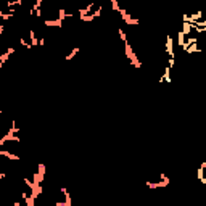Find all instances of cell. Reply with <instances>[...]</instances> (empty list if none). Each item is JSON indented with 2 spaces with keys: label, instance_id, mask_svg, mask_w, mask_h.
I'll return each mask as SVG.
<instances>
[{
  "label": "cell",
  "instance_id": "11",
  "mask_svg": "<svg viewBox=\"0 0 206 206\" xmlns=\"http://www.w3.org/2000/svg\"><path fill=\"white\" fill-rule=\"evenodd\" d=\"M0 18H2V20H10V18H13V15L12 13H3L0 10Z\"/></svg>",
  "mask_w": 206,
  "mask_h": 206
},
{
  "label": "cell",
  "instance_id": "2",
  "mask_svg": "<svg viewBox=\"0 0 206 206\" xmlns=\"http://www.w3.org/2000/svg\"><path fill=\"white\" fill-rule=\"evenodd\" d=\"M160 177H161V182H147V187H150V189H158V187H167L169 185V177L166 174H160Z\"/></svg>",
  "mask_w": 206,
  "mask_h": 206
},
{
  "label": "cell",
  "instance_id": "5",
  "mask_svg": "<svg viewBox=\"0 0 206 206\" xmlns=\"http://www.w3.org/2000/svg\"><path fill=\"white\" fill-rule=\"evenodd\" d=\"M204 167H206V163H201V166L198 167V174H196V176H198V180H201L203 184L206 182V179H204Z\"/></svg>",
  "mask_w": 206,
  "mask_h": 206
},
{
  "label": "cell",
  "instance_id": "10",
  "mask_svg": "<svg viewBox=\"0 0 206 206\" xmlns=\"http://www.w3.org/2000/svg\"><path fill=\"white\" fill-rule=\"evenodd\" d=\"M177 42H179V45L184 49V45H185V35H184L182 31H179V40H177Z\"/></svg>",
  "mask_w": 206,
  "mask_h": 206
},
{
  "label": "cell",
  "instance_id": "13",
  "mask_svg": "<svg viewBox=\"0 0 206 206\" xmlns=\"http://www.w3.org/2000/svg\"><path fill=\"white\" fill-rule=\"evenodd\" d=\"M20 44H21L23 47H26V49H31V44H27L24 39H20Z\"/></svg>",
  "mask_w": 206,
  "mask_h": 206
},
{
  "label": "cell",
  "instance_id": "1",
  "mask_svg": "<svg viewBox=\"0 0 206 206\" xmlns=\"http://www.w3.org/2000/svg\"><path fill=\"white\" fill-rule=\"evenodd\" d=\"M124 49H126V55H127V58H129L130 61H132L134 66H135V68H140V66H142V63H140V61L137 60V57H135L134 52H132V47H130V44H129L127 40L124 42Z\"/></svg>",
  "mask_w": 206,
  "mask_h": 206
},
{
  "label": "cell",
  "instance_id": "12",
  "mask_svg": "<svg viewBox=\"0 0 206 206\" xmlns=\"http://www.w3.org/2000/svg\"><path fill=\"white\" fill-rule=\"evenodd\" d=\"M79 18H81L82 21H93V20H95V18L92 16V13L90 15H86V16H79Z\"/></svg>",
  "mask_w": 206,
  "mask_h": 206
},
{
  "label": "cell",
  "instance_id": "8",
  "mask_svg": "<svg viewBox=\"0 0 206 206\" xmlns=\"http://www.w3.org/2000/svg\"><path fill=\"white\" fill-rule=\"evenodd\" d=\"M29 39H31V47H37V45H39V40L35 39L34 29H31V31H29Z\"/></svg>",
  "mask_w": 206,
  "mask_h": 206
},
{
  "label": "cell",
  "instance_id": "4",
  "mask_svg": "<svg viewBox=\"0 0 206 206\" xmlns=\"http://www.w3.org/2000/svg\"><path fill=\"white\" fill-rule=\"evenodd\" d=\"M93 7H95V3H93V2H90V3H89L86 8H81V10L77 12V13H79V16H86L89 12H92V8H93Z\"/></svg>",
  "mask_w": 206,
  "mask_h": 206
},
{
  "label": "cell",
  "instance_id": "3",
  "mask_svg": "<svg viewBox=\"0 0 206 206\" xmlns=\"http://www.w3.org/2000/svg\"><path fill=\"white\" fill-rule=\"evenodd\" d=\"M166 50H167V55L169 58H174V50H172V39L167 35V42H166Z\"/></svg>",
  "mask_w": 206,
  "mask_h": 206
},
{
  "label": "cell",
  "instance_id": "7",
  "mask_svg": "<svg viewBox=\"0 0 206 206\" xmlns=\"http://www.w3.org/2000/svg\"><path fill=\"white\" fill-rule=\"evenodd\" d=\"M64 18H73V13H66V12L63 10V8H60V10H58V20L63 21Z\"/></svg>",
  "mask_w": 206,
  "mask_h": 206
},
{
  "label": "cell",
  "instance_id": "9",
  "mask_svg": "<svg viewBox=\"0 0 206 206\" xmlns=\"http://www.w3.org/2000/svg\"><path fill=\"white\" fill-rule=\"evenodd\" d=\"M77 52H79V47H76V49H73V50H71V53H69V55H66V57H64V58H66V61L73 60V58H74V57H76V55H77Z\"/></svg>",
  "mask_w": 206,
  "mask_h": 206
},
{
  "label": "cell",
  "instance_id": "6",
  "mask_svg": "<svg viewBox=\"0 0 206 206\" xmlns=\"http://www.w3.org/2000/svg\"><path fill=\"white\" fill-rule=\"evenodd\" d=\"M44 24H45V26H57V27H61V26H63V21H60V20H45Z\"/></svg>",
  "mask_w": 206,
  "mask_h": 206
},
{
  "label": "cell",
  "instance_id": "14",
  "mask_svg": "<svg viewBox=\"0 0 206 206\" xmlns=\"http://www.w3.org/2000/svg\"><path fill=\"white\" fill-rule=\"evenodd\" d=\"M5 177H7V174H3V172L0 174V179H5Z\"/></svg>",
  "mask_w": 206,
  "mask_h": 206
}]
</instances>
